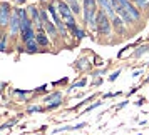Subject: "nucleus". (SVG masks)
Listing matches in <instances>:
<instances>
[{
  "label": "nucleus",
  "mask_w": 149,
  "mask_h": 135,
  "mask_svg": "<svg viewBox=\"0 0 149 135\" xmlns=\"http://www.w3.org/2000/svg\"><path fill=\"white\" fill-rule=\"evenodd\" d=\"M111 22L112 19L107 15V12L104 8H97V14H95V23H97V34L106 37L111 34Z\"/></svg>",
  "instance_id": "f257e3e1"
},
{
  "label": "nucleus",
  "mask_w": 149,
  "mask_h": 135,
  "mask_svg": "<svg viewBox=\"0 0 149 135\" xmlns=\"http://www.w3.org/2000/svg\"><path fill=\"white\" fill-rule=\"evenodd\" d=\"M59 12H61V17L62 20L65 23H75V19H74V12L69 5V2H64V0H59Z\"/></svg>",
  "instance_id": "f03ea898"
},
{
  "label": "nucleus",
  "mask_w": 149,
  "mask_h": 135,
  "mask_svg": "<svg viewBox=\"0 0 149 135\" xmlns=\"http://www.w3.org/2000/svg\"><path fill=\"white\" fill-rule=\"evenodd\" d=\"M19 15H20V34H22V37H24L25 34H29V32L32 30V22H30L27 12H25L24 8H19Z\"/></svg>",
  "instance_id": "7ed1b4c3"
},
{
  "label": "nucleus",
  "mask_w": 149,
  "mask_h": 135,
  "mask_svg": "<svg viewBox=\"0 0 149 135\" xmlns=\"http://www.w3.org/2000/svg\"><path fill=\"white\" fill-rule=\"evenodd\" d=\"M12 17V8L8 3H2L0 5V27H7Z\"/></svg>",
  "instance_id": "20e7f679"
},
{
  "label": "nucleus",
  "mask_w": 149,
  "mask_h": 135,
  "mask_svg": "<svg viewBox=\"0 0 149 135\" xmlns=\"http://www.w3.org/2000/svg\"><path fill=\"white\" fill-rule=\"evenodd\" d=\"M8 25H10V35H17V32H20V15H19V8L12 14Z\"/></svg>",
  "instance_id": "39448f33"
},
{
  "label": "nucleus",
  "mask_w": 149,
  "mask_h": 135,
  "mask_svg": "<svg viewBox=\"0 0 149 135\" xmlns=\"http://www.w3.org/2000/svg\"><path fill=\"white\" fill-rule=\"evenodd\" d=\"M97 3H99V7L101 8H104L106 12H107V15L111 17V19H114L116 17V8H114V5H112V2L111 0H97Z\"/></svg>",
  "instance_id": "423d86ee"
},
{
  "label": "nucleus",
  "mask_w": 149,
  "mask_h": 135,
  "mask_svg": "<svg viewBox=\"0 0 149 135\" xmlns=\"http://www.w3.org/2000/svg\"><path fill=\"white\" fill-rule=\"evenodd\" d=\"M112 27L116 28V32L119 35H124L126 34V27H124V20H122L121 17H114L112 19Z\"/></svg>",
  "instance_id": "0eeeda50"
},
{
  "label": "nucleus",
  "mask_w": 149,
  "mask_h": 135,
  "mask_svg": "<svg viewBox=\"0 0 149 135\" xmlns=\"http://www.w3.org/2000/svg\"><path fill=\"white\" fill-rule=\"evenodd\" d=\"M44 30H45L52 39H57V32H59V30H57V25H55L54 22L47 20L45 23H44Z\"/></svg>",
  "instance_id": "6e6552de"
},
{
  "label": "nucleus",
  "mask_w": 149,
  "mask_h": 135,
  "mask_svg": "<svg viewBox=\"0 0 149 135\" xmlns=\"http://www.w3.org/2000/svg\"><path fill=\"white\" fill-rule=\"evenodd\" d=\"M35 40L39 42L40 47H47L49 45V39H47V35L44 34V28H39V32L35 34Z\"/></svg>",
  "instance_id": "1a4fd4ad"
},
{
  "label": "nucleus",
  "mask_w": 149,
  "mask_h": 135,
  "mask_svg": "<svg viewBox=\"0 0 149 135\" xmlns=\"http://www.w3.org/2000/svg\"><path fill=\"white\" fill-rule=\"evenodd\" d=\"M111 2H112V5H114L116 12L119 14L121 10H126V8H127V5L132 2V0H111Z\"/></svg>",
  "instance_id": "9d476101"
},
{
  "label": "nucleus",
  "mask_w": 149,
  "mask_h": 135,
  "mask_svg": "<svg viewBox=\"0 0 149 135\" xmlns=\"http://www.w3.org/2000/svg\"><path fill=\"white\" fill-rule=\"evenodd\" d=\"M39 42L35 40V39H30V40H25V50L30 52V54H35V52H39Z\"/></svg>",
  "instance_id": "9b49d317"
},
{
  "label": "nucleus",
  "mask_w": 149,
  "mask_h": 135,
  "mask_svg": "<svg viewBox=\"0 0 149 135\" xmlns=\"http://www.w3.org/2000/svg\"><path fill=\"white\" fill-rule=\"evenodd\" d=\"M55 25H57V30H59V34L62 35V37H67V28H65V25H67V23H65V25H64V20H57L55 22Z\"/></svg>",
  "instance_id": "f8f14e48"
},
{
  "label": "nucleus",
  "mask_w": 149,
  "mask_h": 135,
  "mask_svg": "<svg viewBox=\"0 0 149 135\" xmlns=\"http://www.w3.org/2000/svg\"><path fill=\"white\" fill-rule=\"evenodd\" d=\"M141 10H149V0H136L134 2Z\"/></svg>",
  "instance_id": "ddd939ff"
},
{
  "label": "nucleus",
  "mask_w": 149,
  "mask_h": 135,
  "mask_svg": "<svg viewBox=\"0 0 149 135\" xmlns=\"http://www.w3.org/2000/svg\"><path fill=\"white\" fill-rule=\"evenodd\" d=\"M47 10H49V14L52 15V22H54V23H55V22H57V20H61V19L57 17V12H55V7H54V5H52V3H50V5H49V7H47Z\"/></svg>",
  "instance_id": "4468645a"
},
{
  "label": "nucleus",
  "mask_w": 149,
  "mask_h": 135,
  "mask_svg": "<svg viewBox=\"0 0 149 135\" xmlns=\"http://www.w3.org/2000/svg\"><path fill=\"white\" fill-rule=\"evenodd\" d=\"M69 5H70V8H72V12H74V14H81V5L77 3V0H70V2H69Z\"/></svg>",
  "instance_id": "2eb2a0df"
},
{
  "label": "nucleus",
  "mask_w": 149,
  "mask_h": 135,
  "mask_svg": "<svg viewBox=\"0 0 149 135\" xmlns=\"http://www.w3.org/2000/svg\"><path fill=\"white\" fill-rule=\"evenodd\" d=\"M149 50V45H142V47H139V48H136V52H134V57H141L142 54H146Z\"/></svg>",
  "instance_id": "dca6fc26"
},
{
  "label": "nucleus",
  "mask_w": 149,
  "mask_h": 135,
  "mask_svg": "<svg viewBox=\"0 0 149 135\" xmlns=\"http://www.w3.org/2000/svg\"><path fill=\"white\" fill-rule=\"evenodd\" d=\"M61 97H62V95L59 94V92H55V94H52V95H50V97H47V98H45V100H44V102H47V103H49V102L55 100V98H61Z\"/></svg>",
  "instance_id": "f3484780"
},
{
  "label": "nucleus",
  "mask_w": 149,
  "mask_h": 135,
  "mask_svg": "<svg viewBox=\"0 0 149 135\" xmlns=\"http://www.w3.org/2000/svg\"><path fill=\"white\" fill-rule=\"evenodd\" d=\"M7 48V35H3V39L0 40V52H3Z\"/></svg>",
  "instance_id": "a211bd4d"
},
{
  "label": "nucleus",
  "mask_w": 149,
  "mask_h": 135,
  "mask_svg": "<svg viewBox=\"0 0 149 135\" xmlns=\"http://www.w3.org/2000/svg\"><path fill=\"white\" fill-rule=\"evenodd\" d=\"M40 19H42V22L45 23V22L49 20V17H47V10L45 8H40Z\"/></svg>",
  "instance_id": "6ab92c4d"
},
{
  "label": "nucleus",
  "mask_w": 149,
  "mask_h": 135,
  "mask_svg": "<svg viewBox=\"0 0 149 135\" xmlns=\"http://www.w3.org/2000/svg\"><path fill=\"white\" fill-rule=\"evenodd\" d=\"M84 85H86V79H84V80H81V82H77V83H74V85H72V87H70V88H77V87H84Z\"/></svg>",
  "instance_id": "aec40b11"
},
{
  "label": "nucleus",
  "mask_w": 149,
  "mask_h": 135,
  "mask_svg": "<svg viewBox=\"0 0 149 135\" xmlns=\"http://www.w3.org/2000/svg\"><path fill=\"white\" fill-rule=\"evenodd\" d=\"M75 37H77V39L81 40L82 37H84V30H75Z\"/></svg>",
  "instance_id": "412c9836"
},
{
  "label": "nucleus",
  "mask_w": 149,
  "mask_h": 135,
  "mask_svg": "<svg viewBox=\"0 0 149 135\" xmlns=\"http://www.w3.org/2000/svg\"><path fill=\"white\" fill-rule=\"evenodd\" d=\"M40 110H42L40 107H30L29 108V114H30V112H40Z\"/></svg>",
  "instance_id": "4be33fe9"
},
{
  "label": "nucleus",
  "mask_w": 149,
  "mask_h": 135,
  "mask_svg": "<svg viewBox=\"0 0 149 135\" xmlns=\"http://www.w3.org/2000/svg\"><path fill=\"white\" fill-rule=\"evenodd\" d=\"M117 77H119V72H116V74H112L111 77H109V80H116Z\"/></svg>",
  "instance_id": "5701e85b"
},
{
  "label": "nucleus",
  "mask_w": 149,
  "mask_h": 135,
  "mask_svg": "<svg viewBox=\"0 0 149 135\" xmlns=\"http://www.w3.org/2000/svg\"><path fill=\"white\" fill-rule=\"evenodd\" d=\"M3 35H5V34H2V32H0V40H2V39H3Z\"/></svg>",
  "instance_id": "b1692460"
},
{
  "label": "nucleus",
  "mask_w": 149,
  "mask_h": 135,
  "mask_svg": "<svg viewBox=\"0 0 149 135\" xmlns=\"http://www.w3.org/2000/svg\"><path fill=\"white\" fill-rule=\"evenodd\" d=\"M19 2H24V0H19Z\"/></svg>",
  "instance_id": "393cba45"
},
{
  "label": "nucleus",
  "mask_w": 149,
  "mask_h": 135,
  "mask_svg": "<svg viewBox=\"0 0 149 135\" xmlns=\"http://www.w3.org/2000/svg\"><path fill=\"white\" fill-rule=\"evenodd\" d=\"M65 2H70V0H65Z\"/></svg>",
  "instance_id": "a878e982"
},
{
  "label": "nucleus",
  "mask_w": 149,
  "mask_h": 135,
  "mask_svg": "<svg viewBox=\"0 0 149 135\" xmlns=\"http://www.w3.org/2000/svg\"><path fill=\"white\" fill-rule=\"evenodd\" d=\"M132 2H136V0H132Z\"/></svg>",
  "instance_id": "bb28decb"
}]
</instances>
